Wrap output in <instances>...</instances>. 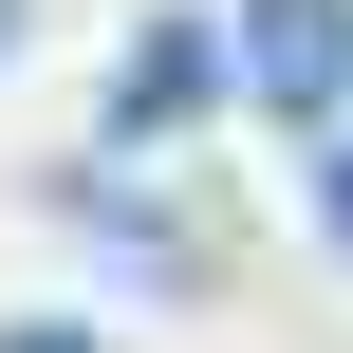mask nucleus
Wrapping results in <instances>:
<instances>
[{"label": "nucleus", "instance_id": "f03ea898", "mask_svg": "<svg viewBox=\"0 0 353 353\" xmlns=\"http://www.w3.org/2000/svg\"><path fill=\"white\" fill-rule=\"evenodd\" d=\"M186 93H205V37H149V56H130V130H149V112H186Z\"/></svg>", "mask_w": 353, "mask_h": 353}, {"label": "nucleus", "instance_id": "7ed1b4c3", "mask_svg": "<svg viewBox=\"0 0 353 353\" xmlns=\"http://www.w3.org/2000/svg\"><path fill=\"white\" fill-rule=\"evenodd\" d=\"M316 205H335V223H353V149H335V186H316Z\"/></svg>", "mask_w": 353, "mask_h": 353}, {"label": "nucleus", "instance_id": "39448f33", "mask_svg": "<svg viewBox=\"0 0 353 353\" xmlns=\"http://www.w3.org/2000/svg\"><path fill=\"white\" fill-rule=\"evenodd\" d=\"M0 56H19V0H0Z\"/></svg>", "mask_w": 353, "mask_h": 353}, {"label": "nucleus", "instance_id": "20e7f679", "mask_svg": "<svg viewBox=\"0 0 353 353\" xmlns=\"http://www.w3.org/2000/svg\"><path fill=\"white\" fill-rule=\"evenodd\" d=\"M0 353H74V335H0Z\"/></svg>", "mask_w": 353, "mask_h": 353}, {"label": "nucleus", "instance_id": "f257e3e1", "mask_svg": "<svg viewBox=\"0 0 353 353\" xmlns=\"http://www.w3.org/2000/svg\"><path fill=\"white\" fill-rule=\"evenodd\" d=\"M242 56H261V93H279V112H316V93L353 74V19H335V0H261V37H242Z\"/></svg>", "mask_w": 353, "mask_h": 353}]
</instances>
